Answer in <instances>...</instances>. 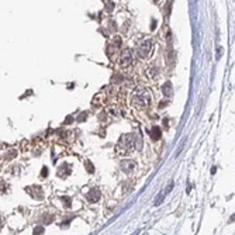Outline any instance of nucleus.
<instances>
[{
  "label": "nucleus",
  "mask_w": 235,
  "mask_h": 235,
  "mask_svg": "<svg viewBox=\"0 0 235 235\" xmlns=\"http://www.w3.org/2000/svg\"><path fill=\"white\" fill-rule=\"evenodd\" d=\"M47 175H48V169H47V168H45V166H44V168H42V177H45V176H47Z\"/></svg>",
  "instance_id": "16"
},
{
  "label": "nucleus",
  "mask_w": 235,
  "mask_h": 235,
  "mask_svg": "<svg viewBox=\"0 0 235 235\" xmlns=\"http://www.w3.org/2000/svg\"><path fill=\"white\" fill-rule=\"evenodd\" d=\"M33 235H44V228L40 227V225H38V227H35V228H34V234Z\"/></svg>",
  "instance_id": "12"
},
{
  "label": "nucleus",
  "mask_w": 235,
  "mask_h": 235,
  "mask_svg": "<svg viewBox=\"0 0 235 235\" xmlns=\"http://www.w3.org/2000/svg\"><path fill=\"white\" fill-rule=\"evenodd\" d=\"M26 191L28 193L31 197L37 198V200H41V198L44 197V191L40 186H31V187H26Z\"/></svg>",
  "instance_id": "5"
},
{
  "label": "nucleus",
  "mask_w": 235,
  "mask_h": 235,
  "mask_svg": "<svg viewBox=\"0 0 235 235\" xmlns=\"http://www.w3.org/2000/svg\"><path fill=\"white\" fill-rule=\"evenodd\" d=\"M86 198H87L89 203H96L100 198V191L97 190V189H92V190H89V193L86 194Z\"/></svg>",
  "instance_id": "7"
},
{
  "label": "nucleus",
  "mask_w": 235,
  "mask_h": 235,
  "mask_svg": "<svg viewBox=\"0 0 235 235\" xmlns=\"http://www.w3.org/2000/svg\"><path fill=\"white\" fill-rule=\"evenodd\" d=\"M131 62H132V51L130 48H125L124 51H123L121 56H120V65L123 68H125V66L131 65Z\"/></svg>",
  "instance_id": "4"
},
{
  "label": "nucleus",
  "mask_w": 235,
  "mask_h": 235,
  "mask_svg": "<svg viewBox=\"0 0 235 235\" xmlns=\"http://www.w3.org/2000/svg\"><path fill=\"white\" fill-rule=\"evenodd\" d=\"M151 52H152V40H145L142 41V44L138 45V56L140 58H148Z\"/></svg>",
  "instance_id": "3"
},
{
  "label": "nucleus",
  "mask_w": 235,
  "mask_h": 235,
  "mask_svg": "<svg viewBox=\"0 0 235 235\" xmlns=\"http://www.w3.org/2000/svg\"><path fill=\"white\" fill-rule=\"evenodd\" d=\"M45 218H42V220H44V223L45 224H51L52 221H54V217L52 215H44Z\"/></svg>",
  "instance_id": "14"
},
{
  "label": "nucleus",
  "mask_w": 235,
  "mask_h": 235,
  "mask_svg": "<svg viewBox=\"0 0 235 235\" xmlns=\"http://www.w3.org/2000/svg\"><path fill=\"white\" fill-rule=\"evenodd\" d=\"M162 92H163V94H165L166 97H172V93H173L172 83H170V82H166L165 85H163V87H162Z\"/></svg>",
  "instance_id": "9"
},
{
  "label": "nucleus",
  "mask_w": 235,
  "mask_h": 235,
  "mask_svg": "<svg viewBox=\"0 0 235 235\" xmlns=\"http://www.w3.org/2000/svg\"><path fill=\"white\" fill-rule=\"evenodd\" d=\"M173 189V182H170L169 184H168V187L165 189V190H162L161 193H159L158 194V197L155 198V201H154V206H161V203L163 201V198L166 197V194H168V193H169L170 190H172Z\"/></svg>",
  "instance_id": "6"
},
{
  "label": "nucleus",
  "mask_w": 235,
  "mask_h": 235,
  "mask_svg": "<svg viewBox=\"0 0 235 235\" xmlns=\"http://www.w3.org/2000/svg\"><path fill=\"white\" fill-rule=\"evenodd\" d=\"M134 148H135V137L132 134H124L118 141L116 149L120 155H128Z\"/></svg>",
  "instance_id": "2"
},
{
  "label": "nucleus",
  "mask_w": 235,
  "mask_h": 235,
  "mask_svg": "<svg viewBox=\"0 0 235 235\" xmlns=\"http://www.w3.org/2000/svg\"><path fill=\"white\" fill-rule=\"evenodd\" d=\"M85 166H86V168H87L89 173H93V172H94V168H93V165H92V163H90V162H89V161H86Z\"/></svg>",
  "instance_id": "13"
},
{
  "label": "nucleus",
  "mask_w": 235,
  "mask_h": 235,
  "mask_svg": "<svg viewBox=\"0 0 235 235\" xmlns=\"http://www.w3.org/2000/svg\"><path fill=\"white\" fill-rule=\"evenodd\" d=\"M147 75L149 79H158L159 76V70L156 69V68H149V69L147 70Z\"/></svg>",
  "instance_id": "10"
},
{
  "label": "nucleus",
  "mask_w": 235,
  "mask_h": 235,
  "mask_svg": "<svg viewBox=\"0 0 235 235\" xmlns=\"http://www.w3.org/2000/svg\"><path fill=\"white\" fill-rule=\"evenodd\" d=\"M62 201L66 204V207H70V198L69 197H62Z\"/></svg>",
  "instance_id": "15"
},
{
  "label": "nucleus",
  "mask_w": 235,
  "mask_h": 235,
  "mask_svg": "<svg viewBox=\"0 0 235 235\" xmlns=\"http://www.w3.org/2000/svg\"><path fill=\"white\" fill-rule=\"evenodd\" d=\"M0 223H2V220H0Z\"/></svg>",
  "instance_id": "17"
},
{
  "label": "nucleus",
  "mask_w": 235,
  "mask_h": 235,
  "mask_svg": "<svg viewBox=\"0 0 235 235\" xmlns=\"http://www.w3.org/2000/svg\"><path fill=\"white\" fill-rule=\"evenodd\" d=\"M131 104L137 110H147L151 104V92L147 87H137L131 96Z\"/></svg>",
  "instance_id": "1"
},
{
  "label": "nucleus",
  "mask_w": 235,
  "mask_h": 235,
  "mask_svg": "<svg viewBox=\"0 0 235 235\" xmlns=\"http://www.w3.org/2000/svg\"><path fill=\"white\" fill-rule=\"evenodd\" d=\"M134 162H131V161H123L121 162V169L124 170V172H127V173H130L132 169H134Z\"/></svg>",
  "instance_id": "8"
},
{
  "label": "nucleus",
  "mask_w": 235,
  "mask_h": 235,
  "mask_svg": "<svg viewBox=\"0 0 235 235\" xmlns=\"http://www.w3.org/2000/svg\"><path fill=\"white\" fill-rule=\"evenodd\" d=\"M151 135H152L154 140H159V138H161V130H159L158 127H154V130L151 131Z\"/></svg>",
  "instance_id": "11"
}]
</instances>
